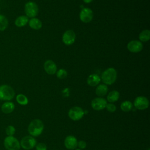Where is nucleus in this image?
I'll return each instance as SVG.
<instances>
[{"label": "nucleus", "mask_w": 150, "mask_h": 150, "mask_svg": "<svg viewBox=\"0 0 150 150\" xmlns=\"http://www.w3.org/2000/svg\"><path fill=\"white\" fill-rule=\"evenodd\" d=\"M133 105L129 101H124L120 105L121 110L124 112H129L132 109Z\"/></svg>", "instance_id": "obj_22"}, {"label": "nucleus", "mask_w": 150, "mask_h": 150, "mask_svg": "<svg viewBox=\"0 0 150 150\" xmlns=\"http://www.w3.org/2000/svg\"><path fill=\"white\" fill-rule=\"evenodd\" d=\"M86 146H87V144L83 140H81V141L77 142V146H78L79 148V149H84V148H86Z\"/></svg>", "instance_id": "obj_29"}, {"label": "nucleus", "mask_w": 150, "mask_h": 150, "mask_svg": "<svg viewBox=\"0 0 150 150\" xmlns=\"http://www.w3.org/2000/svg\"><path fill=\"white\" fill-rule=\"evenodd\" d=\"M64 144L65 147L68 149H75L77 146V140L73 135H68L64 139Z\"/></svg>", "instance_id": "obj_13"}, {"label": "nucleus", "mask_w": 150, "mask_h": 150, "mask_svg": "<svg viewBox=\"0 0 150 150\" xmlns=\"http://www.w3.org/2000/svg\"><path fill=\"white\" fill-rule=\"evenodd\" d=\"M120 97V93L117 90H112L110 91L107 97V100L110 103H113L115 101H117Z\"/></svg>", "instance_id": "obj_19"}, {"label": "nucleus", "mask_w": 150, "mask_h": 150, "mask_svg": "<svg viewBox=\"0 0 150 150\" xmlns=\"http://www.w3.org/2000/svg\"><path fill=\"white\" fill-rule=\"evenodd\" d=\"M149 102L148 99L144 96H138L135 98L134 101V105L135 108L139 110H144L148 108Z\"/></svg>", "instance_id": "obj_8"}, {"label": "nucleus", "mask_w": 150, "mask_h": 150, "mask_svg": "<svg viewBox=\"0 0 150 150\" xmlns=\"http://www.w3.org/2000/svg\"><path fill=\"white\" fill-rule=\"evenodd\" d=\"M56 76L57 77L60 79H65L67 76V71L64 69H59L57 71V73H56Z\"/></svg>", "instance_id": "obj_25"}, {"label": "nucleus", "mask_w": 150, "mask_h": 150, "mask_svg": "<svg viewBox=\"0 0 150 150\" xmlns=\"http://www.w3.org/2000/svg\"><path fill=\"white\" fill-rule=\"evenodd\" d=\"M28 23H29V26L32 29L35 30H39L42 26V22L39 19L36 18H32V19H30Z\"/></svg>", "instance_id": "obj_18"}, {"label": "nucleus", "mask_w": 150, "mask_h": 150, "mask_svg": "<svg viewBox=\"0 0 150 150\" xmlns=\"http://www.w3.org/2000/svg\"><path fill=\"white\" fill-rule=\"evenodd\" d=\"M8 19L4 15L0 14V31H4L8 26Z\"/></svg>", "instance_id": "obj_21"}, {"label": "nucleus", "mask_w": 150, "mask_h": 150, "mask_svg": "<svg viewBox=\"0 0 150 150\" xmlns=\"http://www.w3.org/2000/svg\"><path fill=\"white\" fill-rule=\"evenodd\" d=\"M75 150H81V149H79H79H76Z\"/></svg>", "instance_id": "obj_31"}, {"label": "nucleus", "mask_w": 150, "mask_h": 150, "mask_svg": "<svg viewBox=\"0 0 150 150\" xmlns=\"http://www.w3.org/2000/svg\"><path fill=\"white\" fill-rule=\"evenodd\" d=\"M44 129V124L42 120L35 119L32 120L28 125V130L29 134L32 137H38L40 135Z\"/></svg>", "instance_id": "obj_1"}, {"label": "nucleus", "mask_w": 150, "mask_h": 150, "mask_svg": "<svg viewBox=\"0 0 150 150\" xmlns=\"http://www.w3.org/2000/svg\"><path fill=\"white\" fill-rule=\"evenodd\" d=\"M5 131L8 136H13L15 133V128L13 125H9L6 127Z\"/></svg>", "instance_id": "obj_26"}, {"label": "nucleus", "mask_w": 150, "mask_h": 150, "mask_svg": "<svg viewBox=\"0 0 150 150\" xmlns=\"http://www.w3.org/2000/svg\"><path fill=\"white\" fill-rule=\"evenodd\" d=\"M148 150H150V149H149V148H148Z\"/></svg>", "instance_id": "obj_32"}, {"label": "nucleus", "mask_w": 150, "mask_h": 150, "mask_svg": "<svg viewBox=\"0 0 150 150\" xmlns=\"http://www.w3.org/2000/svg\"><path fill=\"white\" fill-rule=\"evenodd\" d=\"M108 92V87L105 84H100L96 89V93L99 97H103L106 95Z\"/></svg>", "instance_id": "obj_20"}, {"label": "nucleus", "mask_w": 150, "mask_h": 150, "mask_svg": "<svg viewBox=\"0 0 150 150\" xmlns=\"http://www.w3.org/2000/svg\"><path fill=\"white\" fill-rule=\"evenodd\" d=\"M44 69L47 74H54L56 72L57 66L53 61L48 60L44 63Z\"/></svg>", "instance_id": "obj_14"}, {"label": "nucleus", "mask_w": 150, "mask_h": 150, "mask_svg": "<svg viewBox=\"0 0 150 150\" xmlns=\"http://www.w3.org/2000/svg\"><path fill=\"white\" fill-rule=\"evenodd\" d=\"M107 104V100L104 98L96 97L91 101V105L93 110L96 111H100L104 109Z\"/></svg>", "instance_id": "obj_9"}, {"label": "nucleus", "mask_w": 150, "mask_h": 150, "mask_svg": "<svg viewBox=\"0 0 150 150\" xmlns=\"http://www.w3.org/2000/svg\"><path fill=\"white\" fill-rule=\"evenodd\" d=\"M28 22V17L25 15H21L17 17L15 20V25L18 28H22L25 26Z\"/></svg>", "instance_id": "obj_17"}, {"label": "nucleus", "mask_w": 150, "mask_h": 150, "mask_svg": "<svg viewBox=\"0 0 150 150\" xmlns=\"http://www.w3.org/2000/svg\"><path fill=\"white\" fill-rule=\"evenodd\" d=\"M105 108L110 112H114L116 111V106L113 103H107Z\"/></svg>", "instance_id": "obj_27"}, {"label": "nucleus", "mask_w": 150, "mask_h": 150, "mask_svg": "<svg viewBox=\"0 0 150 150\" xmlns=\"http://www.w3.org/2000/svg\"><path fill=\"white\" fill-rule=\"evenodd\" d=\"M84 115V110L80 107L75 106L71 108L69 112V117L73 121H78L83 118Z\"/></svg>", "instance_id": "obj_7"}, {"label": "nucleus", "mask_w": 150, "mask_h": 150, "mask_svg": "<svg viewBox=\"0 0 150 150\" xmlns=\"http://www.w3.org/2000/svg\"><path fill=\"white\" fill-rule=\"evenodd\" d=\"M80 19L84 23H88L91 21L93 18V13L91 9L84 8L80 11Z\"/></svg>", "instance_id": "obj_10"}, {"label": "nucleus", "mask_w": 150, "mask_h": 150, "mask_svg": "<svg viewBox=\"0 0 150 150\" xmlns=\"http://www.w3.org/2000/svg\"><path fill=\"white\" fill-rule=\"evenodd\" d=\"M142 43L139 40H131L127 45V49L129 52L132 53L139 52L142 50Z\"/></svg>", "instance_id": "obj_12"}, {"label": "nucleus", "mask_w": 150, "mask_h": 150, "mask_svg": "<svg viewBox=\"0 0 150 150\" xmlns=\"http://www.w3.org/2000/svg\"><path fill=\"white\" fill-rule=\"evenodd\" d=\"M83 1L86 3V4H88V3H90L93 1V0H83Z\"/></svg>", "instance_id": "obj_30"}, {"label": "nucleus", "mask_w": 150, "mask_h": 150, "mask_svg": "<svg viewBox=\"0 0 150 150\" xmlns=\"http://www.w3.org/2000/svg\"><path fill=\"white\" fill-rule=\"evenodd\" d=\"M15 109V104L11 101H6L1 106V111L4 114H10Z\"/></svg>", "instance_id": "obj_16"}, {"label": "nucleus", "mask_w": 150, "mask_h": 150, "mask_svg": "<svg viewBox=\"0 0 150 150\" xmlns=\"http://www.w3.org/2000/svg\"><path fill=\"white\" fill-rule=\"evenodd\" d=\"M117 71L112 67H110L103 71L100 77L105 85H111L117 79Z\"/></svg>", "instance_id": "obj_2"}, {"label": "nucleus", "mask_w": 150, "mask_h": 150, "mask_svg": "<svg viewBox=\"0 0 150 150\" xmlns=\"http://www.w3.org/2000/svg\"><path fill=\"white\" fill-rule=\"evenodd\" d=\"M24 11L27 17L32 18L38 15L39 9L38 5L35 2L29 1L25 4Z\"/></svg>", "instance_id": "obj_5"}, {"label": "nucleus", "mask_w": 150, "mask_h": 150, "mask_svg": "<svg viewBox=\"0 0 150 150\" xmlns=\"http://www.w3.org/2000/svg\"><path fill=\"white\" fill-rule=\"evenodd\" d=\"M101 81L100 77L97 74H90L87 78V84L90 86L94 87L97 86Z\"/></svg>", "instance_id": "obj_15"}, {"label": "nucleus", "mask_w": 150, "mask_h": 150, "mask_svg": "<svg viewBox=\"0 0 150 150\" xmlns=\"http://www.w3.org/2000/svg\"><path fill=\"white\" fill-rule=\"evenodd\" d=\"M21 146L26 150H29L33 148L36 145L35 138L31 135H27L22 138L20 142Z\"/></svg>", "instance_id": "obj_6"}, {"label": "nucleus", "mask_w": 150, "mask_h": 150, "mask_svg": "<svg viewBox=\"0 0 150 150\" xmlns=\"http://www.w3.org/2000/svg\"><path fill=\"white\" fill-rule=\"evenodd\" d=\"M36 150H47V146L45 143L40 142L36 145Z\"/></svg>", "instance_id": "obj_28"}, {"label": "nucleus", "mask_w": 150, "mask_h": 150, "mask_svg": "<svg viewBox=\"0 0 150 150\" xmlns=\"http://www.w3.org/2000/svg\"><path fill=\"white\" fill-rule=\"evenodd\" d=\"M17 103L22 105H26L28 103V98L23 94H19L16 97Z\"/></svg>", "instance_id": "obj_24"}, {"label": "nucleus", "mask_w": 150, "mask_h": 150, "mask_svg": "<svg viewBox=\"0 0 150 150\" xmlns=\"http://www.w3.org/2000/svg\"><path fill=\"white\" fill-rule=\"evenodd\" d=\"M15 94V91L11 86L7 84L0 86V100L10 101L14 98Z\"/></svg>", "instance_id": "obj_3"}, {"label": "nucleus", "mask_w": 150, "mask_h": 150, "mask_svg": "<svg viewBox=\"0 0 150 150\" xmlns=\"http://www.w3.org/2000/svg\"><path fill=\"white\" fill-rule=\"evenodd\" d=\"M150 39V31L148 29L142 30L139 35V39L141 42H147Z\"/></svg>", "instance_id": "obj_23"}, {"label": "nucleus", "mask_w": 150, "mask_h": 150, "mask_svg": "<svg viewBox=\"0 0 150 150\" xmlns=\"http://www.w3.org/2000/svg\"><path fill=\"white\" fill-rule=\"evenodd\" d=\"M76 39V34L72 30H66L63 35L62 40L66 45H71L74 42Z\"/></svg>", "instance_id": "obj_11"}, {"label": "nucleus", "mask_w": 150, "mask_h": 150, "mask_svg": "<svg viewBox=\"0 0 150 150\" xmlns=\"http://www.w3.org/2000/svg\"><path fill=\"white\" fill-rule=\"evenodd\" d=\"M4 145L7 150H19L20 142L13 136H7L4 141Z\"/></svg>", "instance_id": "obj_4"}]
</instances>
